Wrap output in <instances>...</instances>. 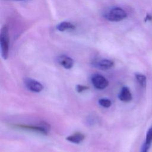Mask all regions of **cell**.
<instances>
[{"instance_id": "1", "label": "cell", "mask_w": 152, "mask_h": 152, "mask_svg": "<svg viewBox=\"0 0 152 152\" xmlns=\"http://www.w3.org/2000/svg\"><path fill=\"white\" fill-rule=\"evenodd\" d=\"M9 33L8 28L7 26H4L0 33V47H1V53L4 59H7L8 56L9 52Z\"/></svg>"}, {"instance_id": "2", "label": "cell", "mask_w": 152, "mask_h": 152, "mask_svg": "<svg viewBox=\"0 0 152 152\" xmlns=\"http://www.w3.org/2000/svg\"><path fill=\"white\" fill-rule=\"evenodd\" d=\"M126 16V12L119 7L113 8L105 14V18L111 21H121L125 19Z\"/></svg>"}, {"instance_id": "3", "label": "cell", "mask_w": 152, "mask_h": 152, "mask_svg": "<svg viewBox=\"0 0 152 152\" xmlns=\"http://www.w3.org/2000/svg\"><path fill=\"white\" fill-rule=\"evenodd\" d=\"M91 81L93 86L98 90L104 89L109 84L106 78L100 74H94L91 78Z\"/></svg>"}, {"instance_id": "4", "label": "cell", "mask_w": 152, "mask_h": 152, "mask_svg": "<svg viewBox=\"0 0 152 152\" xmlns=\"http://www.w3.org/2000/svg\"><path fill=\"white\" fill-rule=\"evenodd\" d=\"M24 82L27 88L32 92L39 93L43 89V86L40 82L30 78H26Z\"/></svg>"}, {"instance_id": "5", "label": "cell", "mask_w": 152, "mask_h": 152, "mask_svg": "<svg viewBox=\"0 0 152 152\" xmlns=\"http://www.w3.org/2000/svg\"><path fill=\"white\" fill-rule=\"evenodd\" d=\"M114 65V62L107 59H103L95 62L94 66L101 70H107L111 68Z\"/></svg>"}, {"instance_id": "6", "label": "cell", "mask_w": 152, "mask_h": 152, "mask_svg": "<svg viewBox=\"0 0 152 152\" xmlns=\"http://www.w3.org/2000/svg\"><path fill=\"white\" fill-rule=\"evenodd\" d=\"M58 63L62 65L65 69H71L74 65V61L73 59L65 55H62L58 58Z\"/></svg>"}, {"instance_id": "7", "label": "cell", "mask_w": 152, "mask_h": 152, "mask_svg": "<svg viewBox=\"0 0 152 152\" xmlns=\"http://www.w3.org/2000/svg\"><path fill=\"white\" fill-rule=\"evenodd\" d=\"M119 100L124 102H129L132 100L131 93L127 87H123L118 96Z\"/></svg>"}, {"instance_id": "8", "label": "cell", "mask_w": 152, "mask_h": 152, "mask_svg": "<svg viewBox=\"0 0 152 152\" xmlns=\"http://www.w3.org/2000/svg\"><path fill=\"white\" fill-rule=\"evenodd\" d=\"M15 127L24 129H27L30 130L32 131H36L37 132L42 133L43 134H47L45 131L38 124L37 125H21V124H15L14 125Z\"/></svg>"}, {"instance_id": "9", "label": "cell", "mask_w": 152, "mask_h": 152, "mask_svg": "<svg viewBox=\"0 0 152 152\" xmlns=\"http://www.w3.org/2000/svg\"><path fill=\"white\" fill-rule=\"evenodd\" d=\"M85 138V135L80 132H77L66 138V140L71 142L74 143V144H80L81 142Z\"/></svg>"}, {"instance_id": "10", "label": "cell", "mask_w": 152, "mask_h": 152, "mask_svg": "<svg viewBox=\"0 0 152 152\" xmlns=\"http://www.w3.org/2000/svg\"><path fill=\"white\" fill-rule=\"evenodd\" d=\"M57 30L60 31H65L66 30H71L75 28V26L70 22L63 21L59 23L56 26Z\"/></svg>"}, {"instance_id": "11", "label": "cell", "mask_w": 152, "mask_h": 152, "mask_svg": "<svg viewBox=\"0 0 152 152\" xmlns=\"http://www.w3.org/2000/svg\"><path fill=\"white\" fill-rule=\"evenodd\" d=\"M135 78L138 82V83L142 87H145L147 84V78L146 76L140 73H137L135 75Z\"/></svg>"}, {"instance_id": "12", "label": "cell", "mask_w": 152, "mask_h": 152, "mask_svg": "<svg viewBox=\"0 0 152 152\" xmlns=\"http://www.w3.org/2000/svg\"><path fill=\"white\" fill-rule=\"evenodd\" d=\"M145 141H144V143L148 147H150L151 144H152V125L151 126L150 128L148 129L147 134H146V137H145Z\"/></svg>"}, {"instance_id": "13", "label": "cell", "mask_w": 152, "mask_h": 152, "mask_svg": "<svg viewBox=\"0 0 152 152\" xmlns=\"http://www.w3.org/2000/svg\"><path fill=\"white\" fill-rule=\"evenodd\" d=\"M99 103L100 106H102L103 107H109L112 105V102L110 100L106 98H102L99 100Z\"/></svg>"}, {"instance_id": "14", "label": "cell", "mask_w": 152, "mask_h": 152, "mask_svg": "<svg viewBox=\"0 0 152 152\" xmlns=\"http://www.w3.org/2000/svg\"><path fill=\"white\" fill-rule=\"evenodd\" d=\"M88 88H89V87L88 86H83V85L78 84L76 86V90L78 93H81V92L84 91V90H88Z\"/></svg>"}, {"instance_id": "15", "label": "cell", "mask_w": 152, "mask_h": 152, "mask_svg": "<svg viewBox=\"0 0 152 152\" xmlns=\"http://www.w3.org/2000/svg\"><path fill=\"white\" fill-rule=\"evenodd\" d=\"M150 148V147H148L144 142L143 143V144L141 146V150H140V152H148V149Z\"/></svg>"}, {"instance_id": "16", "label": "cell", "mask_w": 152, "mask_h": 152, "mask_svg": "<svg viewBox=\"0 0 152 152\" xmlns=\"http://www.w3.org/2000/svg\"><path fill=\"white\" fill-rule=\"evenodd\" d=\"M147 20H152V15L151 14H147L145 18V21H147Z\"/></svg>"}, {"instance_id": "17", "label": "cell", "mask_w": 152, "mask_h": 152, "mask_svg": "<svg viewBox=\"0 0 152 152\" xmlns=\"http://www.w3.org/2000/svg\"><path fill=\"white\" fill-rule=\"evenodd\" d=\"M14 1H24V0H14Z\"/></svg>"}]
</instances>
